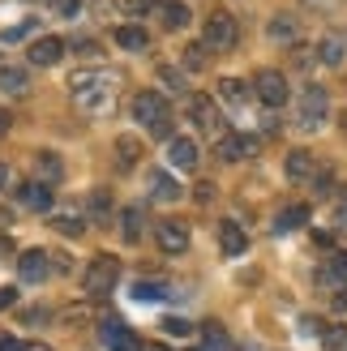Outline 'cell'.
I'll return each mask as SVG.
<instances>
[{
	"label": "cell",
	"instance_id": "1",
	"mask_svg": "<svg viewBox=\"0 0 347 351\" xmlns=\"http://www.w3.org/2000/svg\"><path fill=\"white\" fill-rule=\"evenodd\" d=\"M69 90H73V103L91 116H103L116 103V73L108 69H77L69 77Z\"/></svg>",
	"mask_w": 347,
	"mask_h": 351
},
{
	"label": "cell",
	"instance_id": "2",
	"mask_svg": "<svg viewBox=\"0 0 347 351\" xmlns=\"http://www.w3.org/2000/svg\"><path fill=\"white\" fill-rule=\"evenodd\" d=\"M133 120L146 125L150 137H171V112H167V99L159 90H142L133 99Z\"/></svg>",
	"mask_w": 347,
	"mask_h": 351
},
{
	"label": "cell",
	"instance_id": "3",
	"mask_svg": "<svg viewBox=\"0 0 347 351\" xmlns=\"http://www.w3.org/2000/svg\"><path fill=\"white\" fill-rule=\"evenodd\" d=\"M116 278H120V261H116V257H108V253H99L91 266L82 270V291L99 300V295H108V291L116 287Z\"/></svg>",
	"mask_w": 347,
	"mask_h": 351
},
{
	"label": "cell",
	"instance_id": "4",
	"mask_svg": "<svg viewBox=\"0 0 347 351\" xmlns=\"http://www.w3.org/2000/svg\"><path fill=\"white\" fill-rule=\"evenodd\" d=\"M326 112H331V99H326L322 86H304L300 90V103H296V125L304 133H318L326 125Z\"/></svg>",
	"mask_w": 347,
	"mask_h": 351
},
{
	"label": "cell",
	"instance_id": "5",
	"mask_svg": "<svg viewBox=\"0 0 347 351\" xmlns=\"http://www.w3.org/2000/svg\"><path fill=\"white\" fill-rule=\"evenodd\" d=\"M240 39V26H236V17L232 13H211L206 17V47H215V51H232Z\"/></svg>",
	"mask_w": 347,
	"mask_h": 351
},
{
	"label": "cell",
	"instance_id": "6",
	"mask_svg": "<svg viewBox=\"0 0 347 351\" xmlns=\"http://www.w3.org/2000/svg\"><path fill=\"white\" fill-rule=\"evenodd\" d=\"M253 95L266 103V108H283L287 103V77L279 69H262V73L253 77Z\"/></svg>",
	"mask_w": 347,
	"mask_h": 351
},
{
	"label": "cell",
	"instance_id": "7",
	"mask_svg": "<svg viewBox=\"0 0 347 351\" xmlns=\"http://www.w3.org/2000/svg\"><path fill=\"white\" fill-rule=\"evenodd\" d=\"M189 116H193V125L202 133H211V137H223L228 129H223V120H219V108H215V99L211 95H189Z\"/></svg>",
	"mask_w": 347,
	"mask_h": 351
},
{
	"label": "cell",
	"instance_id": "8",
	"mask_svg": "<svg viewBox=\"0 0 347 351\" xmlns=\"http://www.w3.org/2000/svg\"><path fill=\"white\" fill-rule=\"evenodd\" d=\"M257 137H245V133H223L215 137V154L223 163H240V159H249V154H257Z\"/></svg>",
	"mask_w": 347,
	"mask_h": 351
},
{
	"label": "cell",
	"instance_id": "9",
	"mask_svg": "<svg viewBox=\"0 0 347 351\" xmlns=\"http://www.w3.org/2000/svg\"><path fill=\"white\" fill-rule=\"evenodd\" d=\"M154 244H159L163 253H184V249H189V227H184L180 219L154 223Z\"/></svg>",
	"mask_w": 347,
	"mask_h": 351
},
{
	"label": "cell",
	"instance_id": "10",
	"mask_svg": "<svg viewBox=\"0 0 347 351\" xmlns=\"http://www.w3.org/2000/svg\"><path fill=\"white\" fill-rule=\"evenodd\" d=\"M17 202H22L26 210H39V215H47L51 202H56V193H51V184H43V180H30V184L17 189Z\"/></svg>",
	"mask_w": 347,
	"mask_h": 351
},
{
	"label": "cell",
	"instance_id": "11",
	"mask_svg": "<svg viewBox=\"0 0 347 351\" xmlns=\"http://www.w3.org/2000/svg\"><path fill=\"white\" fill-rule=\"evenodd\" d=\"M103 347L108 351H142V343L133 339V330L125 326V322H103Z\"/></svg>",
	"mask_w": 347,
	"mask_h": 351
},
{
	"label": "cell",
	"instance_id": "12",
	"mask_svg": "<svg viewBox=\"0 0 347 351\" xmlns=\"http://www.w3.org/2000/svg\"><path fill=\"white\" fill-rule=\"evenodd\" d=\"M167 159H171V167H180V171H193V167H198V159H202V150H198V142H193V137H171V146H167Z\"/></svg>",
	"mask_w": 347,
	"mask_h": 351
},
{
	"label": "cell",
	"instance_id": "13",
	"mask_svg": "<svg viewBox=\"0 0 347 351\" xmlns=\"http://www.w3.org/2000/svg\"><path fill=\"white\" fill-rule=\"evenodd\" d=\"M47 253L43 249H26L22 253V261H17V274H22L26 278V283H43V278H47Z\"/></svg>",
	"mask_w": 347,
	"mask_h": 351
},
{
	"label": "cell",
	"instance_id": "14",
	"mask_svg": "<svg viewBox=\"0 0 347 351\" xmlns=\"http://www.w3.org/2000/svg\"><path fill=\"white\" fill-rule=\"evenodd\" d=\"M60 56H64V43L56 39V34H47V39H34V43H30V64H39V69L56 64Z\"/></svg>",
	"mask_w": 347,
	"mask_h": 351
},
{
	"label": "cell",
	"instance_id": "15",
	"mask_svg": "<svg viewBox=\"0 0 347 351\" xmlns=\"http://www.w3.org/2000/svg\"><path fill=\"white\" fill-rule=\"evenodd\" d=\"M219 249L228 253V257H240V253L249 249L245 227H240V223H219Z\"/></svg>",
	"mask_w": 347,
	"mask_h": 351
},
{
	"label": "cell",
	"instance_id": "16",
	"mask_svg": "<svg viewBox=\"0 0 347 351\" xmlns=\"http://www.w3.org/2000/svg\"><path fill=\"white\" fill-rule=\"evenodd\" d=\"M318 283L326 287H347V253H335V257H326L322 261V270H318Z\"/></svg>",
	"mask_w": 347,
	"mask_h": 351
},
{
	"label": "cell",
	"instance_id": "17",
	"mask_svg": "<svg viewBox=\"0 0 347 351\" xmlns=\"http://www.w3.org/2000/svg\"><path fill=\"white\" fill-rule=\"evenodd\" d=\"M137 159H142V142L129 137V133H120L116 137V171H133Z\"/></svg>",
	"mask_w": 347,
	"mask_h": 351
},
{
	"label": "cell",
	"instance_id": "18",
	"mask_svg": "<svg viewBox=\"0 0 347 351\" xmlns=\"http://www.w3.org/2000/svg\"><path fill=\"white\" fill-rule=\"evenodd\" d=\"M0 90L5 95H26L30 90V73L17 64H0Z\"/></svg>",
	"mask_w": 347,
	"mask_h": 351
},
{
	"label": "cell",
	"instance_id": "19",
	"mask_svg": "<svg viewBox=\"0 0 347 351\" xmlns=\"http://www.w3.org/2000/svg\"><path fill=\"white\" fill-rule=\"evenodd\" d=\"M154 13L163 17V26H167V30H180V26H189V9L180 5V0H154Z\"/></svg>",
	"mask_w": 347,
	"mask_h": 351
},
{
	"label": "cell",
	"instance_id": "20",
	"mask_svg": "<svg viewBox=\"0 0 347 351\" xmlns=\"http://www.w3.org/2000/svg\"><path fill=\"white\" fill-rule=\"evenodd\" d=\"M142 227H146L142 206H129V210H120V236H125L129 244H137V240H142Z\"/></svg>",
	"mask_w": 347,
	"mask_h": 351
},
{
	"label": "cell",
	"instance_id": "21",
	"mask_svg": "<svg viewBox=\"0 0 347 351\" xmlns=\"http://www.w3.org/2000/svg\"><path fill=\"white\" fill-rule=\"evenodd\" d=\"M283 171H287V180H309V176H313V154H309V150H291Z\"/></svg>",
	"mask_w": 347,
	"mask_h": 351
},
{
	"label": "cell",
	"instance_id": "22",
	"mask_svg": "<svg viewBox=\"0 0 347 351\" xmlns=\"http://www.w3.org/2000/svg\"><path fill=\"white\" fill-rule=\"evenodd\" d=\"M34 171H39V180H43V184H56L60 176H64V167H60V154H51V150L34 154Z\"/></svg>",
	"mask_w": 347,
	"mask_h": 351
},
{
	"label": "cell",
	"instance_id": "23",
	"mask_svg": "<svg viewBox=\"0 0 347 351\" xmlns=\"http://www.w3.org/2000/svg\"><path fill=\"white\" fill-rule=\"evenodd\" d=\"M47 223L56 227L60 236H82V232H86V219H82V215H73V210H56V215H51Z\"/></svg>",
	"mask_w": 347,
	"mask_h": 351
},
{
	"label": "cell",
	"instance_id": "24",
	"mask_svg": "<svg viewBox=\"0 0 347 351\" xmlns=\"http://www.w3.org/2000/svg\"><path fill=\"white\" fill-rule=\"evenodd\" d=\"M296 34H300V22H296V17L279 13V17L270 22V39H274V43H296Z\"/></svg>",
	"mask_w": 347,
	"mask_h": 351
},
{
	"label": "cell",
	"instance_id": "25",
	"mask_svg": "<svg viewBox=\"0 0 347 351\" xmlns=\"http://www.w3.org/2000/svg\"><path fill=\"white\" fill-rule=\"evenodd\" d=\"M219 99H223V103H232V108H245L249 86L240 82V77H223V82H219Z\"/></svg>",
	"mask_w": 347,
	"mask_h": 351
},
{
	"label": "cell",
	"instance_id": "26",
	"mask_svg": "<svg viewBox=\"0 0 347 351\" xmlns=\"http://www.w3.org/2000/svg\"><path fill=\"white\" fill-rule=\"evenodd\" d=\"M150 193H154L159 202H176V197H180V184L171 180L167 171H150Z\"/></svg>",
	"mask_w": 347,
	"mask_h": 351
},
{
	"label": "cell",
	"instance_id": "27",
	"mask_svg": "<svg viewBox=\"0 0 347 351\" xmlns=\"http://www.w3.org/2000/svg\"><path fill=\"white\" fill-rule=\"evenodd\" d=\"M304 223H309V206H287V210H279V219H274V232H296Z\"/></svg>",
	"mask_w": 347,
	"mask_h": 351
},
{
	"label": "cell",
	"instance_id": "28",
	"mask_svg": "<svg viewBox=\"0 0 347 351\" xmlns=\"http://www.w3.org/2000/svg\"><path fill=\"white\" fill-rule=\"evenodd\" d=\"M116 43L129 47V51H146V47H150V34H146L142 26H120V30H116Z\"/></svg>",
	"mask_w": 347,
	"mask_h": 351
},
{
	"label": "cell",
	"instance_id": "29",
	"mask_svg": "<svg viewBox=\"0 0 347 351\" xmlns=\"http://www.w3.org/2000/svg\"><path fill=\"white\" fill-rule=\"evenodd\" d=\"M202 351H228V335H223V326H206L202 330Z\"/></svg>",
	"mask_w": 347,
	"mask_h": 351
},
{
	"label": "cell",
	"instance_id": "30",
	"mask_svg": "<svg viewBox=\"0 0 347 351\" xmlns=\"http://www.w3.org/2000/svg\"><path fill=\"white\" fill-rule=\"evenodd\" d=\"M322 347L326 351H347V326H326L322 330Z\"/></svg>",
	"mask_w": 347,
	"mask_h": 351
},
{
	"label": "cell",
	"instance_id": "31",
	"mask_svg": "<svg viewBox=\"0 0 347 351\" xmlns=\"http://www.w3.org/2000/svg\"><path fill=\"white\" fill-rule=\"evenodd\" d=\"M318 56H322V64H343V39H322Z\"/></svg>",
	"mask_w": 347,
	"mask_h": 351
},
{
	"label": "cell",
	"instance_id": "32",
	"mask_svg": "<svg viewBox=\"0 0 347 351\" xmlns=\"http://www.w3.org/2000/svg\"><path fill=\"white\" fill-rule=\"evenodd\" d=\"M133 295H137V300H167V287L163 283H146V278H142V283L133 287Z\"/></svg>",
	"mask_w": 347,
	"mask_h": 351
},
{
	"label": "cell",
	"instance_id": "33",
	"mask_svg": "<svg viewBox=\"0 0 347 351\" xmlns=\"http://www.w3.org/2000/svg\"><path fill=\"white\" fill-rule=\"evenodd\" d=\"M184 69H206V43L184 47Z\"/></svg>",
	"mask_w": 347,
	"mask_h": 351
},
{
	"label": "cell",
	"instance_id": "34",
	"mask_svg": "<svg viewBox=\"0 0 347 351\" xmlns=\"http://www.w3.org/2000/svg\"><path fill=\"white\" fill-rule=\"evenodd\" d=\"M91 210H95L99 219H108V215H112V202H108V193H103V189L91 193Z\"/></svg>",
	"mask_w": 347,
	"mask_h": 351
},
{
	"label": "cell",
	"instance_id": "35",
	"mask_svg": "<svg viewBox=\"0 0 347 351\" xmlns=\"http://www.w3.org/2000/svg\"><path fill=\"white\" fill-rule=\"evenodd\" d=\"M51 9H56L60 17H77L82 13V0H51Z\"/></svg>",
	"mask_w": 347,
	"mask_h": 351
},
{
	"label": "cell",
	"instance_id": "36",
	"mask_svg": "<svg viewBox=\"0 0 347 351\" xmlns=\"http://www.w3.org/2000/svg\"><path fill=\"white\" fill-rule=\"evenodd\" d=\"M163 330H167V335H176V339H184L193 326H189V322H180V317H167V322H163Z\"/></svg>",
	"mask_w": 347,
	"mask_h": 351
},
{
	"label": "cell",
	"instance_id": "37",
	"mask_svg": "<svg viewBox=\"0 0 347 351\" xmlns=\"http://www.w3.org/2000/svg\"><path fill=\"white\" fill-rule=\"evenodd\" d=\"M30 30H34V22H22V26H13V30H5V43H17V39H26Z\"/></svg>",
	"mask_w": 347,
	"mask_h": 351
},
{
	"label": "cell",
	"instance_id": "38",
	"mask_svg": "<svg viewBox=\"0 0 347 351\" xmlns=\"http://www.w3.org/2000/svg\"><path fill=\"white\" fill-rule=\"evenodd\" d=\"M163 82L171 86V90H184V82H180V73H176V69H163Z\"/></svg>",
	"mask_w": 347,
	"mask_h": 351
},
{
	"label": "cell",
	"instance_id": "39",
	"mask_svg": "<svg viewBox=\"0 0 347 351\" xmlns=\"http://www.w3.org/2000/svg\"><path fill=\"white\" fill-rule=\"evenodd\" d=\"M77 51H86V56H99V43H91V39H82V34H77V43H73Z\"/></svg>",
	"mask_w": 347,
	"mask_h": 351
},
{
	"label": "cell",
	"instance_id": "40",
	"mask_svg": "<svg viewBox=\"0 0 347 351\" xmlns=\"http://www.w3.org/2000/svg\"><path fill=\"white\" fill-rule=\"evenodd\" d=\"M13 300H17V291H13V287H0V308H9Z\"/></svg>",
	"mask_w": 347,
	"mask_h": 351
},
{
	"label": "cell",
	"instance_id": "41",
	"mask_svg": "<svg viewBox=\"0 0 347 351\" xmlns=\"http://www.w3.org/2000/svg\"><path fill=\"white\" fill-rule=\"evenodd\" d=\"M5 133H9V112L0 108V137H5Z\"/></svg>",
	"mask_w": 347,
	"mask_h": 351
},
{
	"label": "cell",
	"instance_id": "42",
	"mask_svg": "<svg viewBox=\"0 0 347 351\" xmlns=\"http://www.w3.org/2000/svg\"><path fill=\"white\" fill-rule=\"evenodd\" d=\"M335 308H343V313H347V287H343V291L335 295Z\"/></svg>",
	"mask_w": 347,
	"mask_h": 351
},
{
	"label": "cell",
	"instance_id": "43",
	"mask_svg": "<svg viewBox=\"0 0 347 351\" xmlns=\"http://www.w3.org/2000/svg\"><path fill=\"white\" fill-rule=\"evenodd\" d=\"M339 223H347V189H343V202H339Z\"/></svg>",
	"mask_w": 347,
	"mask_h": 351
},
{
	"label": "cell",
	"instance_id": "44",
	"mask_svg": "<svg viewBox=\"0 0 347 351\" xmlns=\"http://www.w3.org/2000/svg\"><path fill=\"white\" fill-rule=\"evenodd\" d=\"M22 351H51L47 343H22Z\"/></svg>",
	"mask_w": 347,
	"mask_h": 351
},
{
	"label": "cell",
	"instance_id": "45",
	"mask_svg": "<svg viewBox=\"0 0 347 351\" xmlns=\"http://www.w3.org/2000/svg\"><path fill=\"white\" fill-rule=\"evenodd\" d=\"M5 180H9V171H5V167H0V189H5Z\"/></svg>",
	"mask_w": 347,
	"mask_h": 351
},
{
	"label": "cell",
	"instance_id": "46",
	"mask_svg": "<svg viewBox=\"0 0 347 351\" xmlns=\"http://www.w3.org/2000/svg\"><path fill=\"white\" fill-rule=\"evenodd\" d=\"M146 351H167V347H159V343H154V347H146Z\"/></svg>",
	"mask_w": 347,
	"mask_h": 351
}]
</instances>
